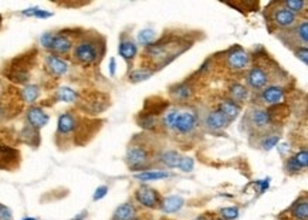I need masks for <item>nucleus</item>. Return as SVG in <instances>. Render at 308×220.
Wrapping results in <instances>:
<instances>
[{
  "mask_svg": "<svg viewBox=\"0 0 308 220\" xmlns=\"http://www.w3.org/2000/svg\"><path fill=\"white\" fill-rule=\"evenodd\" d=\"M257 185H260V192L263 193L266 189H269L270 186V178L264 179V181H257Z\"/></svg>",
  "mask_w": 308,
  "mask_h": 220,
  "instance_id": "obj_41",
  "label": "nucleus"
},
{
  "mask_svg": "<svg viewBox=\"0 0 308 220\" xmlns=\"http://www.w3.org/2000/svg\"><path fill=\"white\" fill-rule=\"evenodd\" d=\"M282 98H284V90L278 85H270V87L264 88L262 93V100L269 105L281 102Z\"/></svg>",
  "mask_w": 308,
  "mask_h": 220,
  "instance_id": "obj_14",
  "label": "nucleus"
},
{
  "mask_svg": "<svg viewBox=\"0 0 308 220\" xmlns=\"http://www.w3.org/2000/svg\"><path fill=\"white\" fill-rule=\"evenodd\" d=\"M271 19H273L277 27L290 29V27H293L295 25L297 16L293 12H290L289 9H286V7H278L276 10H273Z\"/></svg>",
  "mask_w": 308,
  "mask_h": 220,
  "instance_id": "obj_6",
  "label": "nucleus"
},
{
  "mask_svg": "<svg viewBox=\"0 0 308 220\" xmlns=\"http://www.w3.org/2000/svg\"><path fill=\"white\" fill-rule=\"evenodd\" d=\"M142 128H147V129H152L155 126V118L154 117H149V118H145V120H142L141 122Z\"/></svg>",
  "mask_w": 308,
  "mask_h": 220,
  "instance_id": "obj_40",
  "label": "nucleus"
},
{
  "mask_svg": "<svg viewBox=\"0 0 308 220\" xmlns=\"http://www.w3.org/2000/svg\"><path fill=\"white\" fill-rule=\"evenodd\" d=\"M115 67H116L115 58H111V60H109V74H111V76L115 74Z\"/></svg>",
  "mask_w": 308,
  "mask_h": 220,
  "instance_id": "obj_42",
  "label": "nucleus"
},
{
  "mask_svg": "<svg viewBox=\"0 0 308 220\" xmlns=\"http://www.w3.org/2000/svg\"><path fill=\"white\" fill-rule=\"evenodd\" d=\"M112 220H138L136 209L132 203H122L115 209Z\"/></svg>",
  "mask_w": 308,
  "mask_h": 220,
  "instance_id": "obj_16",
  "label": "nucleus"
},
{
  "mask_svg": "<svg viewBox=\"0 0 308 220\" xmlns=\"http://www.w3.org/2000/svg\"><path fill=\"white\" fill-rule=\"evenodd\" d=\"M215 220H223V219H215Z\"/></svg>",
  "mask_w": 308,
  "mask_h": 220,
  "instance_id": "obj_47",
  "label": "nucleus"
},
{
  "mask_svg": "<svg viewBox=\"0 0 308 220\" xmlns=\"http://www.w3.org/2000/svg\"><path fill=\"white\" fill-rule=\"evenodd\" d=\"M77 118L71 113H64L58 117L57 120V135L60 137H65L70 135L77 129Z\"/></svg>",
  "mask_w": 308,
  "mask_h": 220,
  "instance_id": "obj_8",
  "label": "nucleus"
},
{
  "mask_svg": "<svg viewBox=\"0 0 308 220\" xmlns=\"http://www.w3.org/2000/svg\"><path fill=\"white\" fill-rule=\"evenodd\" d=\"M78 98V94L76 90H73L70 87H61L58 88L56 93V100L61 101V102H76Z\"/></svg>",
  "mask_w": 308,
  "mask_h": 220,
  "instance_id": "obj_24",
  "label": "nucleus"
},
{
  "mask_svg": "<svg viewBox=\"0 0 308 220\" xmlns=\"http://www.w3.org/2000/svg\"><path fill=\"white\" fill-rule=\"evenodd\" d=\"M269 82V74L262 67H253L247 74V84L253 90H263Z\"/></svg>",
  "mask_w": 308,
  "mask_h": 220,
  "instance_id": "obj_10",
  "label": "nucleus"
},
{
  "mask_svg": "<svg viewBox=\"0 0 308 220\" xmlns=\"http://www.w3.org/2000/svg\"><path fill=\"white\" fill-rule=\"evenodd\" d=\"M180 170L183 172H192L193 168H195V161L192 158L189 157H182L179 161V166H178Z\"/></svg>",
  "mask_w": 308,
  "mask_h": 220,
  "instance_id": "obj_33",
  "label": "nucleus"
},
{
  "mask_svg": "<svg viewBox=\"0 0 308 220\" xmlns=\"http://www.w3.org/2000/svg\"><path fill=\"white\" fill-rule=\"evenodd\" d=\"M151 76H152L151 71H147V70H135V71H132L129 74V80L132 82H141L148 80Z\"/></svg>",
  "mask_w": 308,
  "mask_h": 220,
  "instance_id": "obj_31",
  "label": "nucleus"
},
{
  "mask_svg": "<svg viewBox=\"0 0 308 220\" xmlns=\"http://www.w3.org/2000/svg\"><path fill=\"white\" fill-rule=\"evenodd\" d=\"M45 67L53 76L57 77L64 76L68 71V63L65 60H63L61 57L56 56V54H49L45 57Z\"/></svg>",
  "mask_w": 308,
  "mask_h": 220,
  "instance_id": "obj_9",
  "label": "nucleus"
},
{
  "mask_svg": "<svg viewBox=\"0 0 308 220\" xmlns=\"http://www.w3.org/2000/svg\"><path fill=\"white\" fill-rule=\"evenodd\" d=\"M218 109L223 114L229 121L236 120V118L239 117V114H240V107H239L236 102H233L231 100L222 101V102L219 104Z\"/></svg>",
  "mask_w": 308,
  "mask_h": 220,
  "instance_id": "obj_17",
  "label": "nucleus"
},
{
  "mask_svg": "<svg viewBox=\"0 0 308 220\" xmlns=\"http://www.w3.org/2000/svg\"><path fill=\"white\" fill-rule=\"evenodd\" d=\"M220 214H222V217L225 220H234L238 219L239 216V209L234 206H231V208H223L220 209Z\"/></svg>",
  "mask_w": 308,
  "mask_h": 220,
  "instance_id": "obj_32",
  "label": "nucleus"
},
{
  "mask_svg": "<svg viewBox=\"0 0 308 220\" xmlns=\"http://www.w3.org/2000/svg\"><path fill=\"white\" fill-rule=\"evenodd\" d=\"M185 205V199L179 195H172L165 197L161 202V210L163 213H176Z\"/></svg>",
  "mask_w": 308,
  "mask_h": 220,
  "instance_id": "obj_13",
  "label": "nucleus"
},
{
  "mask_svg": "<svg viewBox=\"0 0 308 220\" xmlns=\"http://www.w3.org/2000/svg\"><path fill=\"white\" fill-rule=\"evenodd\" d=\"M295 57H297L298 60H301L302 63L307 65V64H308V49H307V46H304V47H300L298 50L295 51Z\"/></svg>",
  "mask_w": 308,
  "mask_h": 220,
  "instance_id": "obj_37",
  "label": "nucleus"
},
{
  "mask_svg": "<svg viewBox=\"0 0 308 220\" xmlns=\"http://www.w3.org/2000/svg\"><path fill=\"white\" fill-rule=\"evenodd\" d=\"M230 97L233 102L236 104H242L244 101H247L249 98V91L247 88L242 85V84H233L230 87Z\"/></svg>",
  "mask_w": 308,
  "mask_h": 220,
  "instance_id": "obj_22",
  "label": "nucleus"
},
{
  "mask_svg": "<svg viewBox=\"0 0 308 220\" xmlns=\"http://www.w3.org/2000/svg\"><path fill=\"white\" fill-rule=\"evenodd\" d=\"M74 58L80 64L88 65V64L96 63L100 58V49L98 44L91 40V38H84L77 46L74 47Z\"/></svg>",
  "mask_w": 308,
  "mask_h": 220,
  "instance_id": "obj_1",
  "label": "nucleus"
},
{
  "mask_svg": "<svg viewBox=\"0 0 308 220\" xmlns=\"http://www.w3.org/2000/svg\"><path fill=\"white\" fill-rule=\"evenodd\" d=\"M135 197L144 208L155 209L161 206V196L158 193V190L149 188V186H141L136 190Z\"/></svg>",
  "mask_w": 308,
  "mask_h": 220,
  "instance_id": "obj_4",
  "label": "nucleus"
},
{
  "mask_svg": "<svg viewBox=\"0 0 308 220\" xmlns=\"http://www.w3.org/2000/svg\"><path fill=\"white\" fill-rule=\"evenodd\" d=\"M196 125H198L196 114L192 113V111H183V113L178 111L172 129L180 132V134H189L196 128Z\"/></svg>",
  "mask_w": 308,
  "mask_h": 220,
  "instance_id": "obj_3",
  "label": "nucleus"
},
{
  "mask_svg": "<svg viewBox=\"0 0 308 220\" xmlns=\"http://www.w3.org/2000/svg\"><path fill=\"white\" fill-rule=\"evenodd\" d=\"M195 220H209V219H207L206 216H199V217H196Z\"/></svg>",
  "mask_w": 308,
  "mask_h": 220,
  "instance_id": "obj_45",
  "label": "nucleus"
},
{
  "mask_svg": "<svg viewBox=\"0 0 308 220\" xmlns=\"http://www.w3.org/2000/svg\"><path fill=\"white\" fill-rule=\"evenodd\" d=\"M21 220H37V219H33V217H25V219Z\"/></svg>",
  "mask_w": 308,
  "mask_h": 220,
  "instance_id": "obj_46",
  "label": "nucleus"
},
{
  "mask_svg": "<svg viewBox=\"0 0 308 220\" xmlns=\"http://www.w3.org/2000/svg\"><path fill=\"white\" fill-rule=\"evenodd\" d=\"M23 14L29 16V17H37V19H47V17H52L53 16L52 12H47V10H43V9H39V7L26 9V10H23Z\"/></svg>",
  "mask_w": 308,
  "mask_h": 220,
  "instance_id": "obj_27",
  "label": "nucleus"
},
{
  "mask_svg": "<svg viewBox=\"0 0 308 220\" xmlns=\"http://www.w3.org/2000/svg\"><path fill=\"white\" fill-rule=\"evenodd\" d=\"M118 53H120V56L124 58V60H132L135 56H136V53H138V47H136V44L132 41V40H122L120 46H118Z\"/></svg>",
  "mask_w": 308,
  "mask_h": 220,
  "instance_id": "obj_18",
  "label": "nucleus"
},
{
  "mask_svg": "<svg viewBox=\"0 0 308 220\" xmlns=\"http://www.w3.org/2000/svg\"><path fill=\"white\" fill-rule=\"evenodd\" d=\"M20 95H21V98H23L25 102L33 104L34 101L39 98L40 87L39 85H36V84H27V85H25L23 90L20 91Z\"/></svg>",
  "mask_w": 308,
  "mask_h": 220,
  "instance_id": "obj_20",
  "label": "nucleus"
},
{
  "mask_svg": "<svg viewBox=\"0 0 308 220\" xmlns=\"http://www.w3.org/2000/svg\"><path fill=\"white\" fill-rule=\"evenodd\" d=\"M156 38V34H155L154 30H151V29H145V30H141V32L138 33V43L141 44V46H145V47H149L151 44L154 43V40Z\"/></svg>",
  "mask_w": 308,
  "mask_h": 220,
  "instance_id": "obj_26",
  "label": "nucleus"
},
{
  "mask_svg": "<svg viewBox=\"0 0 308 220\" xmlns=\"http://www.w3.org/2000/svg\"><path fill=\"white\" fill-rule=\"evenodd\" d=\"M250 64V56L242 49H234L227 54V65L233 71H243Z\"/></svg>",
  "mask_w": 308,
  "mask_h": 220,
  "instance_id": "obj_5",
  "label": "nucleus"
},
{
  "mask_svg": "<svg viewBox=\"0 0 308 220\" xmlns=\"http://www.w3.org/2000/svg\"><path fill=\"white\" fill-rule=\"evenodd\" d=\"M26 118L27 122H29V125L34 128L36 131H39L41 129L43 126L47 125V122H49V115L41 109L40 107H30L27 109L26 113Z\"/></svg>",
  "mask_w": 308,
  "mask_h": 220,
  "instance_id": "obj_7",
  "label": "nucleus"
},
{
  "mask_svg": "<svg viewBox=\"0 0 308 220\" xmlns=\"http://www.w3.org/2000/svg\"><path fill=\"white\" fill-rule=\"evenodd\" d=\"M282 7L289 9L290 12H293L295 14V13H300L304 10L305 2H302V0H286V2L282 3Z\"/></svg>",
  "mask_w": 308,
  "mask_h": 220,
  "instance_id": "obj_30",
  "label": "nucleus"
},
{
  "mask_svg": "<svg viewBox=\"0 0 308 220\" xmlns=\"http://www.w3.org/2000/svg\"><path fill=\"white\" fill-rule=\"evenodd\" d=\"M71 49H73V41L65 34L60 33V34L54 36L50 51H53L56 56H65L70 53Z\"/></svg>",
  "mask_w": 308,
  "mask_h": 220,
  "instance_id": "obj_11",
  "label": "nucleus"
},
{
  "mask_svg": "<svg viewBox=\"0 0 308 220\" xmlns=\"http://www.w3.org/2000/svg\"><path fill=\"white\" fill-rule=\"evenodd\" d=\"M251 124L256 126L257 129H264L269 125H271V115L269 111L262 109V108H254L250 113Z\"/></svg>",
  "mask_w": 308,
  "mask_h": 220,
  "instance_id": "obj_12",
  "label": "nucleus"
},
{
  "mask_svg": "<svg viewBox=\"0 0 308 220\" xmlns=\"http://www.w3.org/2000/svg\"><path fill=\"white\" fill-rule=\"evenodd\" d=\"M127 164L131 169L138 170L144 168L145 165L149 162V157H148V152L145 148L134 145V146H129L127 149Z\"/></svg>",
  "mask_w": 308,
  "mask_h": 220,
  "instance_id": "obj_2",
  "label": "nucleus"
},
{
  "mask_svg": "<svg viewBox=\"0 0 308 220\" xmlns=\"http://www.w3.org/2000/svg\"><path fill=\"white\" fill-rule=\"evenodd\" d=\"M286 170L289 172V173H298V172H301V169L294 164V161H293V157H290L287 161H286Z\"/></svg>",
  "mask_w": 308,
  "mask_h": 220,
  "instance_id": "obj_38",
  "label": "nucleus"
},
{
  "mask_svg": "<svg viewBox=\"0 0 308 220\" xmlns=\"http://www.w3.org/2000/svg\"><path fill=\"white\" fill-rule=\"evenodd\" d=\"M171 93H172V95H174L176 100L179 101L189 100L193 94L192 87H191L187 82H180V84H178V85H175Z\"/></svg>",
  "mask_w": 308,
  "mask_h": 220,
  "instance_id": "obj_23",
  "label": "nucleus"
},
{
  "mask_svg": "<svg viewBox=\"0 0 308 220\" xmlns=\"http://www.w3.org/2000/svg\"><path fill=\"white\" fill-rule=\"evenodd\" d=\"M291 213L297 220H308V203L305 199L298 201L295 203L293 209H291Z\"/></svg>",
  "mask_w": 308,
  "mask_h": 220,
  "instance_id": "obj_25",
  "label": "nucleus"
},
{
  "mask_svg": "<svg viewBox=\"0 0 308 220\" xmlns=\"http://www.w3.org/2000/svg\"><path fill=\"white\" fill-rule=\"evenodd\" d=\"M293 161L294 164L300 168V169H307L308 166V151L307 149H302V151H298L293 157Z\"/></svg>",
  "mask_w": 308,
  "mask_h": 220,
  "instance_id": "obj_29",
  "label": "nucleus"
},
{
  "mask_svg": "<svg viewBox=\"0 0 308 220\" xmlns=\"http://www.w3.org/2000/svg\"><path fill=\"white\" fill-rule=\"evenodd\" d=\"M107 193H108V186H105V185H103V186H98V188L96 189V192H94L92 199H94V201H101L103 197L107 196Z\"/></svg>",
  "mask_w": 308,
  "mask_h": 220,
  "instance_id": "obj_36",
  "label": "nucleus"
},
{
  "mask_svg": "<svg viewBox=\"0 0 308 220\" xmlns=\"http://www.w3.org/2000/svg\"><path fill=\"white\" fill-rule=\"evenodd\" d=\"M84 217H85V213H81V214H77V217H74V219L71 220H83Z\"/></svg>",
  "mask_w": 308,
  "mask_h": 220,
  "instance_id": "obj_43",
  "label": "nucleus"
},
{
  "mask_svg": "<svg viewBox=\"0 0 308 220\" xmlns=\"http://www.w3.org/2000/svg\"><path fill=\"white\" fill-rule=\"evenodd\" d=\"M169 173L165 170H145L141 173H136L135 179L142 181V182H151V181H159V179H165Z\"/></svg>",
  "mask_w": 308,
  "mask_h": 220,
  "instance_id": "obj_21",
  "label": "nucleus"
},
{
  "mask_svg": "<svg viewBox=\"0 0 308 220\" xmlns=\"http://www.w3.org/2000/svg\"><path fill=\"white\" fill-rule=\"evenodd\" d=\"M227 125H229V120L219 109L209 114L206 118V126L212 131H220Z\"/></svg>",
  "mask_w": 308,
  "mask_h": 220,
  "instance_id": "obj_15",
  "label": "nucleus"
},
{
  "mask_svg": "<svg viewBox=\"0 0 308 220\" xmlns=\"http://www.w3.org/2000/svg\"><path fill=\"white\" fill-rule=\"evenodd\" d=\"M287 148H289V146H287V144H282L281 145V149H280V152H281V153H284V152L287 151Z\"/></svg>",
  "mask_w": 308,
  "mask_h": 220,
  "instance_id": "obj_44",
  "label": "nucleus"
},
{
  "mask_svg": "<svg viewBox=\"0 0 308 220\" xmlns=\"http://www.w3.org/2000/svg\"><path fill=\"white\" fill-rule=\"evenodd\" d=\"M179 152L176 151H165L159 155V162L165 165L167 168H178L180 161Z\"/></svg>",
  "mask_w": 308,
  "mask_h": 220,
  "instance_id": "obj_19",
  "label": "nucleus"
},
{
  "mask_svg": "<svg viewBox=\"0 0 308 220\" xmlns=\"http://www.w3.org/2000/svg\"><path fill=\"white\" fill-rule=\"evenodd\" d=\"M0 220H13V214L10 212V209L0 205Z\"/></svg>",
  "mask_w": 308,
  "mask_h": 220,
  "instance_id": "obj_39",
  "label": "nucleus"
},
{
  "mask_svg": "<svg viewBox=\"0 0 308 220\" xmlns=\"http://www.w3.org/2000/svg\"><path fill=\"white\" fill-rule=\"evenodd\" d=\"M54 33H44V34H41V37H40V44L44 47V49H47V50H50L52 49V44H53V40H54Z\"/></svg>",
  "mask_w": 308,
  "mask_h": 220,
  "instance_id": "obj_35",
  "label": "nucleus"
},
{
  "mask_svg": "<svg viewBox=\"0 0 308 220\" xmlns=\"http://www.w3.org/2000/svg\"><path fill=\"white\" fill-rule=\"evenodd\" d=\"M295 37H297V40L300 41V43H302L304 46L307 44L308 41V23L307 21H301L300 25L295 27Z\"/></svg>",
  "mask_w": 308,
  "mask_h": 220,
  "instance_id": "obj_28",
  "label": "nucleus"
},
{
  "mask_svg": "<svg viewBox=\"0 0 308 220\" xmlns=\"http://www.w3.org/2000/svg\"><path fill=\"white\" fill-rule=\"evenodd\" d=\"M278 142H280V137H278V135H270V137H267V138L263 141V148L266 151H270V149H273Z\"/></svg>",
  "mask_w": 308,
  "mask_h": 220,
  "instance_id": "obj_34",
  "label": "nucleus"
}]
</instances>
